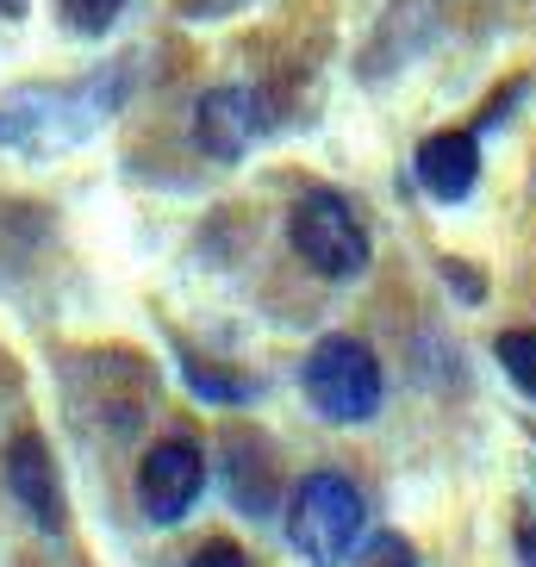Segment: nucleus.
<instances>
[{"instance_id":"1","label":"nucleus","mask_w":536,"mask_h":567,"mask_svg":"<svg viewBox=\"0 0 536 567\" xmlns=\"http://www.w3.org/2000/svg\"><path fill=\"white\" fill-rule=\"evenodd\" d=\"M369 536V499L350 474L312 467L287 493V543L306 567H350V555Z\"/></svg>"},{"instance_id":"2","label":"nucleus","mask_w":536,"mask_h":567,"mask_svg":"<svg viewBox=\"0 0 536 567\" xmlns=\"http://www.w3.org/2000/svg\"><path fill=\"white\" fill-rule=\"evenodd\" d=\"M300 386H306V405H312L324 424H369V417L386 405L381 355L350 331H331V337H319V343L306 350Z\"/></svg>"},{"instance_id":"3","label":"nucleus","mask_w":536,"mask_h":567,"mask_svg":"<svg viewBox=\"0 0 536 567\" xmlns=\"http://www.w3.org/2000/svg\"><path fill=\"white\" fill-rule=\"evenodd\" d=\"M287 237H293L300 262L319 268L324 281H355V275L369 268V256H374L362 213H355L343 194H331V187H312V194L293 200V213H287Z\"/></svg>"},{"instance_id":"4","label":"nucleus","mask_w":536,"mask_h":567,"mask_svg":"<svg viewBox=\"0 0 536 567\" xmlns=\"http://www.w3.org/2000/svg\"><path fill=\"white\" fill-rule=\"evenodd\" d=\"M200 493H206V455L194 436H163V443L144 450V462H137V512L151 517L156 530L182 524L200 505Z\"/></svg>"},{"instance_id":"5","label":"nucleus","mask_w":536,"mask_h":567,"mask_svg":"<svg viewBox=\"0 0 536 567\" xmlns=\"http://www.w3.org/2000/svg\"><path fill=\"white\" fill-rule=\"evenodd\" d=\"M268 125H275L268 94H256V87H244V82L213 87V94H200V106H194V144H200L213 163L250 156L256 144L268 137Z\"/></svg>"},{"instance_id":"6","label":"nucleus","mask_w":536,"mask_h":567,"mask_svg":"<svg viewBox=\"0 0 536 567\" xmlns=\"http://www.w3.org/2000/svg\"><path fill=\"white\" fill-rule=\"evenodd\" d=\"M7 493L25 505V517H32L44 536L69 530V499H63L56 455H51V443H44V431H19L13 443H7Z\"/></svg>"},{"instance_id":"7","label":"nucleus","mask_w":536,"mask_h":567,"mask_svg":"<svg viewBox=\"0 0 536 567\" xmlns=\"http://www.w3.org/2000/svg\"><path fill=\"white\" fill-rule=\"evenodd\" d=\"M412 175H419V187L431 194V200H443V206L468 200L474 182H481V137H474V125L424 137L419 156H412Z\"/></svg>"},{"instance_id":"8","label":"nucleus","mask_w":536,"mask_h":567,"mask_svg":"<svg viewBox=\"0 0 536 567\" xmlns=\"http://www.w3.org/2000/svg\"><path fill=\"white\" fill-rule=\"evenodd\" d=\"M225 467H231V499L244 517H268L275 512V467H268V450L250 431H237L225 443Z\"/></svg>"},{"instance_id":"9","label":"nucleus","mask_w":536,"mask_h":567,"mask_svg":"<svg viewBox=\"0 0 536 567\" xmlns=\"http://www.w3.org/2000/svg\"><path fill=\"white\" fill-rule=\"evenodd\" d=\"M182 381H187V393L206 400V405L262 400V381H250V374H237V368H225V362H200V355H182Z\"/></svg>"},{"instance_id":"10","label":"nucleus","mask_w":536,"mask_h":567,"mask_svg":"<svg viewBox=\"0 0 536 567\" xmlns=\"http://www.w3.org/2000/svg\"><path fill=\"white\" fill-rule=\"evenodd\" d=\"M493 355H499L505 381L518 386L524 400H536V331H499L493 337Z\"/></svg>"},{"instance_id":"11","label":"nucleus","mask_w":536,"mask_h":567,"mask_svg":"<svg viewBox=\"0 0 536 567\" xmlns=\"http://www.w3.org/2000/svg\"><path fill=\"white\" fill-rule=\"evenodd\" d=\"M350 567H419V549L400 530H374V536H362V549L350 555Z\"/></svg>"},{"instance_id":"12","label":"nucleus","mask_w":536,"mask_h":567,"mask_svg":"<svg viewBox=\"0 0 536 567\" xmlns=\"http://www.w3.org/2000/svg\"><path fill=\"white\" fill-rule=\"evenodd\" d=\"M118 7H125V0H63V19L75 32H106L118 19Z\"/></svg>"},{"instance_id":"13","label":"nucleus","mask_w":536,"mask_h":567,"mask_svg":"<svg viewBox=\"0 0 536 567\" xmlns=\"http://www.w3.org/2000/svg\"><path fill=\"white\" fill-rule=\"evenodd\" d=\"M187 567H250V555L237 549L231 536H206L200 549L187 555Z\"/></svg>"},{"instance_id":"14","label":"nucleus","mask_w":536,"mask_h":567,"mask_svg":"<svg viewBox=\"0 0 536 567\" xmlns=\"http://www.w3.org/2000/svg\"><path fill=\"white\" fill-rule=\"evenodd\" d=\"M512 536H518V555H524V567H536V517H530V512H518V524H512Z\"/></svg>"},{"instance_id":"15","label":"nucleus","mask_w":536,"mask_h":567,"mask_svg":"<svg viewBox=\"0 0 536 567\" xmlns=\"http://www.w3.org/2000/svg\"><path fill=\"white\" fill-rule=\"evenodd\" d=\"M213 7H231V0H213Z\"/></svg>"}]
</instances>
